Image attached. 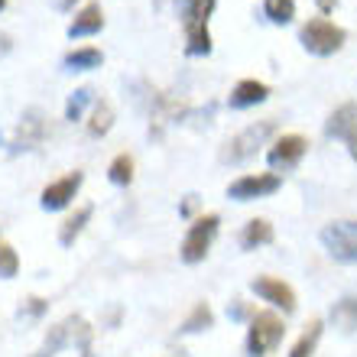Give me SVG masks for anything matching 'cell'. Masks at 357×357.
I'll list each match as a JSON object with an SVG mask.
<instances>
[{
	"label": "cell",
	"instance_id": "6da1fadb",
	"mask_svg": "<svg viewBox=\"0 0 357 357\" xmlns=\"http://www.w3.org/2000/svg\"><path fill=\"white\" fill-rule=\"evenodd\" d=\"M344 39H348V33L338 26V23H331V20L325 17H315L309 20V23H302L299 29V43L305 52H312V56H335L341 46H344Z\"/></svg>",
	"mask_w": 357,
	"mask_h": 357
},
{
	"label": "cell",
	"instance_id": "7a4b0ae2",
	"mask_svg": "<svg viewBox=\"0 0 357 357\" xmlns=\"http://www.w3.org/2000/svg\"><path fill=\"white\" fill-rule=\"evenodd\" d=\"M218 227H221V218L218 215H202L188 225L185 237H182V247H178L182 264L195 266V264L205 260L208 250H211V244H215V237H218Z\"/></svg>",
	"mask_w": 357,
	"mask_h": 357
},
{
	"label": "cell",
	"instance_id": "3957f363",
	"mask_svg": "<svg viewBox=\"0 0 357 357\" xmlns=\"http://www.w3.org/2000/svg\"><path fill=\"white\" fill-rule=\"evenodd\" d=\"M273 133H276V121H260V123L244 127V130L234 133V137L225 143V150H221V162L237 166V162H244V160H250V156H257V150L270 140Z\"/></svg>",
	"mask_w": 357,
	"mask_h": 357
},
{
	"label": "cell",
	"instance_id": "277c9868",
	"mask_svg": "<svg viewBox=\"0 0 357 357\" xmlns=\"http://www.w3.org/2000/svg\"><path fill=\"white\" fill-rule=\"evenodd\" d=\"M286 335V325L276 312H257L247 328V357H266Z\"/></svg>",
	"mask_w": 357,
	"mask_h": 357
},
{
	"label": "cell",
	"instance_id": "5b68a950",
	"mask_svg": "<svg viewBox=\"0 0 357 357\" xmlns=\"http://www.w3.org/2000/svg\"><path fill=\"white\" fill-rule=\"evenodd\" d=\"M321 244L338 264H357V221H331L321 227Z\"/></svg>",
	"mask_w": 357,
	"mask_h": 357
},
{
	"label": "cell",
	"instance_id": "8992f818",
	"mask_svg": "<svg viewBox=\"0 0 357 357\" xmlns=\"http://www.w3.org/2000/svg\"><path fill=\"white\" fill-rule=\"evenodd\" d=\"M88 325L78 315H68L66 321H59V325H52L46 335V341H43V348L36 351L33 357H56L62 348H68V344H82V348H88Z\"/></svg>",
	"mask_w": 357,
	"mask_h": 357
},
{
	"label": "cell",
	"instance_id": "52a82bcc",
	"mask_svg": "<svg viewBox=\"0 0 357 357\" xmlns=\"http://www.w3.org/2000/svg\"><path fill=\"white\" fill-rule=\"evenodd\" d=\"M305 153H309V140H305L302 133H282V137L273 140L270 150H266V162H270V169H276V172L280 169L289 172L299 166Z\"/></svg>",
	"mask_w": 357,
	"mask_h": 357
},
{
	"label": "cell",
	"instance_id": "ba28073f",
	"mask_svg": "<svg viewBox=\"0 0 357 357\" xmlns=\"http://www.w3.org/2000/svg\"><path fill=\"white\" fill-rule=\"evenodd\" d=\"M325 137H328V140H344L351 160H357V104L354 101H344L341 107H335V111L328 114Z\"/></svg>",
	"mask_w": 357,
	"mask_h": 357
},
{
	"label": "cell",
	"instance_id": "9c48e42d",
	"mask_svg": "<svg viewBox=\"0 0 357 357\" xmlns=\"http://www.w3.org/2000/svg\"><path fill=\"white\" fill-rule=\"evenodd\" d=\"M282 185V178L276 172H254V176H241L227 185V198L234 202H254V198H270L276 195Z\"/></svg>",
	"mask_w": 357,
	"mask_h": 357
},
{
	"label": "cell",
	"instance_id": "30bf717a",
	"mask_svg": "<svg viewBox=\"0 0 357 357\" xmlns=\"http://www.w3.org/2000/svg\"><path fill=\"white\" fill-rule=\"evenodd\" d=\"M82 182H85V172H78V169L56 178V182H49V185L43 188V195H39V205L46 208V211H62V208H68L75 202Z\"/></svg>",
	"mask_w": 357,
	"mask_h": 357
},
{
	"label": "cell",
	"instance_id": "8fae6325",
	"mask_svg": "<svg viewBox=\"0 0 357 357\" xmlns=\"http://www.w3.org/2000/svg\"><path fill=\"white\" fill-rule=\"evenodd\" d=\"M250 289L260 296L264 302H270L273 309H282L286 315H292L296 312V292H292V286L289 282H282V280H276V276H257L254 282H250Z\"/></svg>",
	"mask_w": 357,
	"mask_h": 357
},
{
	"label": "cell",
	"instance_id": "7c38bea8",
	"mask_svg": "<svg viewBox=\"0 0 357 357\" xmlns=\"http://www.w3.org/2000/svg\"><path fill=\"white\" fill-rule=\"evenodd\" d=\"M270 98V85L264 82H257V78H244V82H237L227 94V104L234 107V111H244V107H257V104H264Z\"/></svg>",
	"mask_w": 357,
	"mask_h": 357
},
{
	"label": "cell",
	"instance_id": "4fadbf2b",
	"mask_svg": "<svg viewBox=\"0 0 357 357\" xmlns=\"http://www.w3.org/2000/svg\"><path fill=\"white\" fill-rule=\"evenodd\" d=\"M104 29V10L98 0H88L85 7L75 13V20L68 23V36L72 39H82V36H94Z\"/></svg>",
	"mask_w": 357,
	"mask_h": 357
},
{
	"label": "cell",
	"instance_id": "5bb4252c",
	"mask_svg": "<svg viewBox=\"0 0 357 357\" xmlns=\"http://www.w3.org/2000/svg\"><path fill=\"white\" fill-rule=\"evenodd\" d=\"M43 133H46V123H43V114L33 107V111L23 114V123H20L17 130V140H13V153L20 150H33L39 140H43Z\"/></svg>",
	"mask_w": 357,
	"mask_h": 357
},
{
	"label": "cell",
	"instance_id": "9a60e30c",
	"mask_svg": "<svg viewBox=\"0 0 357 357\" xmlns=\"http://www.w3.org/2000/svg\"><path fill=\"white\" fill-rule=\"evenodd\" d=\"M215 7H218V0H176V10H178V17H182V26L185 29L208 26Z\"/></svg>",
	"mask_w": 357,
	"mask_h": 357
},
{
	"label": "cell",
	"instance_id": "2e32d148",
	"mask_svg": "<svg viewBox=\"0 0 357 357\" xmlns=\"http://www.w3.org/2000/svg\"><path fill=\"white\" fill-rule=\"evenodd\" d=\"M273 244V225L266 218H254V221H247L244 231H241V247L244 250H257V247H266Z\"/></svg>",
	"mask_w": 357,
	"mask_h": 357
},
{
	"label": "cell",
	"instance_id": "e0dca14e",
	"mask_svg": "<svg viewBox=\"0 0 357 357\" xmlns=\"http://www.w3.org/2000/svg\"><path fill=\"white\" fill-rule=\"evenodd\" d=\"M328 319L335 328H341L344 335H351V331H357V296H344V299H338L335 305H331Z\"/></svg>",
	"mask_w": 357,
	"mask_h": 357
},
{
	"label": "cell",
	"instance_id": "ac0fdd59",
	"mask_svg": "<svg viewBox=\"0 0 357 357\" xmlns=\"http://www.w3.org/2000/svg\"><path fill=\"white\" fill-rule=\"evenodd\" d=\"M91 215H94V208L91 205H82L72 218H66V225L59 227V244H62V247H72V244H75L78 234H82V231H85V225L91 221Z\"/></svg>",
	"mask_w": 357,
	"mask_h": 357
},
{
	"label": "cell",
	"instance_id": "d6986e66",
	"mask_svg": "<svg viewBox=\"0 0 357 357\" xmlns=\"http://www.w3.org/2000/svg\"><path fill=\"white\" fill-rule=\"evenodd\" d=\"M101 62H104L101 49H94V46L72 49V52L62 59V66H66L68 72H91V68H101Z\"/></svg>",
	"mask_w": 357,
	"mask_h": 357
},
{
	"label": "cell",
	"instance_id": "ffe728a7",
	"mask_svg": "<svg viewBox=\"0 0 357 357\" xmlns=\"http://www.w3.org/2000/svg\"><path fill=\"white\" fill-rule=\"evenodd\" d=\"M215 325V312H211V305L208 302H198L195 309L185 315V321H182V335H198V331H208Z\"/></svg>",
	"mask_w": 357,
	"mask_h": 357
},
{
	"label": "cell",
	"instance_id": "44dd1931",
	"mask_svg": "<svg viewBox=\"0 0 357 357\" xmlns=\"http://www.w3.org/2000/svg\"><path fill=\"white\" fill-rule=\"evenodd\" d=\"M321 328H325V325H321L319 319L309 321V328L302 331V338L292 344L289 357H312L315 354V348H319V341H321Z\"/></svg>",
	"mask_w": 357,
	"mask_h": 357
},
{
	"label": "cell",
	"instance_id": "7402d4cb",
	"mask_svg": "<svg viewBox=\"0 0 357 357\" xmlns=\"http://www.w3.org/2000/svg\"><path fill=\"white\" fill-rule=\"evenodd\" d=\"M185 56H211V33L208 26H192L185 29Z\"/></svg>",
	"mask_w": 357,
	"mask_h": 357
},
{
	"label": "cell",
	"instance_id": "603a6c76",
	"mask_svg": "<svg viewBox=\"0 0 357 357\" xmlns=\"http://www.w3.org/2000/svg\"><path fill=\"white\" fill-rule=\"evenodd\" d=\"M111 127H114V107L107 101H94L91 121H88V133H91V137H104Z\"/></svg>",
	"mask_w": 357,
	"mask_h": 357
},
{
	"label": "cell",
	"instance_id": "cb8c5ba5",
	"mask_svg": "<svg viewBox=\"0 0 357 357\" xmlns=\"http://www.w3.org/2000/svg\"><path fill=\"white\" fill-rule=\"evenodd\" d=\"M264 17L276 26H286L296 20V0H266L264 3Z\"/></svg>",
	"mask_w": 357,
	"mask_h": 357
},
{
	"label": "cell",
	"instance_id": "d4e9b609",
	"mask_svg": "<svg viewBox=\"0 0 357 357\" xmlns=\"http://www.w3.org/2000/svg\"><path fill=\"white\" fill-rule=\"evenodd\" d=\"M107 178H111L114 185H130L133 182V156L130 153H117L107 166Z\"/></svg>",
	"mask_w": 357,
	"mask_h": 357
},
{
	"label": "cell",
	"instance_id": "484cf974",
	"mask_svg": "<svg viewBox=\"0 0 357 357\" xmlns=\"http://www.w3.org/2000/svg\"><path fill=\"white\" fill-rule=\"evenodd\" d=\"M94 101V91L91 88H75V91L68 94V101H66V121H82L85 117V107Z\"/></svg>",
	"mask_w": 357,
	"mask_h": 357
},
{
	"label": "cell",
	"instance_id": "4316f807",
	"mask_svg": "<svg viewBox=\"0 0 357 357\" xmlns=\"http://www.w3.org/2000/svg\"><path fill=\"white\" fill-rule=\"evenodd\" d=\"M20 273V257H17V250L10 244H0V276L3 280H13Z\"/></svg>",
	"mask_w": 357,
	"mask_h": 357
},
{
	"label": "cell",
	"instance_id": "83f0119b",
	"mask_svg": "<svg viewBox=\"0 0 357 357\" xmlns=\"http://www.w3.org/2000/svg\"><path fill=\"white\" fill-rule=\"evenodd\" d=\"M46 309H49V302L39 299V296H33V299H26V305L20 309V319H39Z\"/></svg>",
	"mask_w": 357,
	"mask_h": 357
},
{
	"label": "cell",
	"instance_id": "f1b7e54d",
	"mask_svg": "<svg viewBox=\"0 0 357 357\" xmlns=\"http://www.w3.org/2000/svg\"><path fill=\"white\" fill-rule=\"evenodd\" d=\"M250 315V309H247L244 302H237L234 309H227V319H234V321H241V319H247Z\"/></svg>",
	"mask_w": 357,
	"mask_h": 357
},
{
	"label": "cell",
	"instance_id": "f546056e",
	"mask_svg": "<svg viewBox=\"0 0 357 357\" xmlns=\"http://www.w3.org/2000/svg\"><path fill=\"white\" fill-rule=\"evenodd\" d=\"M10 49H13V39H10V33H3V29H0V59L10 56Z\"/></svg>",
	"mask_w": 357,
	"mask_h": 357
},
{
	"label": "cell",
	"instance_id": "4dcf8cb0",
	"mask_svg": "<svg viewBox=\"0 0 357 357\" xmlns=\"http://www.w3.org/2000/svg\"><path fill=\"white\" fill-rule=\"evenodd\" d=\"M195 205H198V202H195V195H188L185 202H182V208H178V211H182V215L188 218V215H192V211H195Z\"/></svg>",
	"mask_w": 357,
	"mask_h": 357
},
{
	"label": "cell",
	"instance_id": "1f68e13d",
	"mask_svg": "<svg viewBox=\"0 0 357 357\" xmlns=\"http://www.w3.org/2000/svg\"><path fill=\"white\" fill-rule=\"evenodd\" d=\"M315 7H319L321 13H331V10L338 7V0H315Z\"/></svg>",
	"mask_w": 357,
	"mask_h": 357
},
{
	"label": "cell",
	"instance_id": "d6a6232c",
	"mask_svg": "<svg viewBox=\"0 0 357 357\" xmlns=\"http://www.w3.org/2000/svg\"><path fill=\"white\" fill-rule=\"evenodd\" d=\"M72 3H75V0H59V7H72Z\"/></svg>",
	"mask_w": 357,
	"mask_h": 357
},
{
	"label": "cell",
	"instance_id": "836d02e7",
	"mask_svg": "<svg viewBox=\"0 0 357 357\" xmlns=\"http://www.w3.org/2000/svg\"><path fill=\"white\" fill-rule=\"evenodd\" d=\"M160 3H162V0H153V7H160Z\"/></svg>",
	"mask_w": 357,
	"mask_h": 357
},
{
	"label": "cell",
	"instance_id": "e575fe53",
	"mask_svg": "<svg viewBox=\"0 0 357 357\" xmlns=\"http://www.w3.org/2000/svg\"><path fill=\"white\" fill-rule=\"evenodd\" d=\"M3 7H7V0H0V10H3Z\"/></svg>",
	"mask_w": 357,
	"mask_h": 357
},
{
	"label": "cell",
	"instance_id": "d590c367",
	"mask_svg": "<svg viewBox=\"0 0 357 357\" xmlns=\"http://www.w3.org/2000/svg\"><path fill=\"white\" fill-rule=\"evenodd\" d=\"M82 357H91V354H88V348H85V351H82Z\"/></svg>",
	"mask_w": 357,
	"mask_h": 357
}]
</instances>
